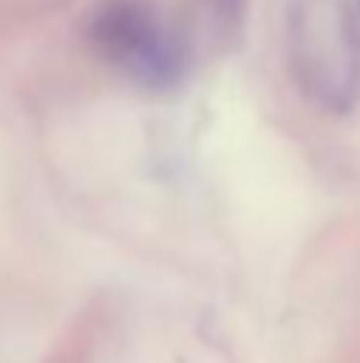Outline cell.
Listing matches in <instances>:
<instances>
[{"label":"cell","mask_w":360,"mask_h":363,"mask_svg":"<svg viewBox=\"0 0 360 363\" xmlns=\"http://www.w3.org/2000/svg\"><path fill=\"white\" fill-rule=\"evenodd\" d=\"M89 38L115 67L147 89H169L182 77L176 38L137 0H106L89 19Z\"/></svg>","instance_id":"1"}]
</instances>
